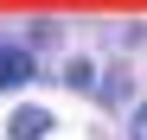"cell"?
Listing matches in <instances>:
<instances>
[{"label": "cell", "instance_id": "6da1fadb", "mask_svg": "<svg viewBox=\"0 0 147 140\" xmlns=\"http://www.w3.org/2000/svg\"><path fill=\"white\" fill-rule=\"evenodd\" d=\"M19 83H32V51L0 45V89H19Z\"/></svg>", "mask_w": 147, "mask_h": 140}, {"label": "cell", "instance_id": "7a4b0ae2", "mask_svg": "<svg viewBox=\"0 0 147 140\" xmlns=\"http://www.w3.org/2000/svg\"><path fill=\"white\" fill-rule=\"evenodd\" d=\"M7 134L13 140H45V134H51V115H45V108H13Z\"/></svg>", "mask_w": 147, "mask_h": 140}, {"label": "cell", "instance_id": "3957f363", "mask_svg": "<svg viewBox=\"0 0 147 140\" xmlns=\"http://www.w3.org/2000/svg\"><path fill=\"white\" fill-rule=\"evenodd\" d=\"M102 102H109V108H121V102H128V70H121V77H109V83H102Z\"/></svg>", "mask_w": 147, "mask_h": 140}, {"label": "cell", "instance_id": "277c9868", "mask_svg": "<svg viewBox=\"0 0 147 140\" xmlns=\"http://www.w3.org/2000/svg\"><path fill=\"white\" fill-rule=\"evenodd\" d=\"M64 83H77V89H90V83H96V70H90L83 57H70V64H64Z\"/></svg>", "mask_w": 147, "mask_h": 140}, {"label": "cell", "instance_id": "5b68a950", "mask_svg": "<svg viewBox=\"0 0 147 140\" xmlns=\"http://www.w3.org/2000/svg\"><path fill=\"white\" fill-rule=\"evenodd\" d=\"M128 134H134V140H147V102H141V108L128 115Z\"/></svg>", "mask_w": 147, "mask_h": 140}]
</instances>
